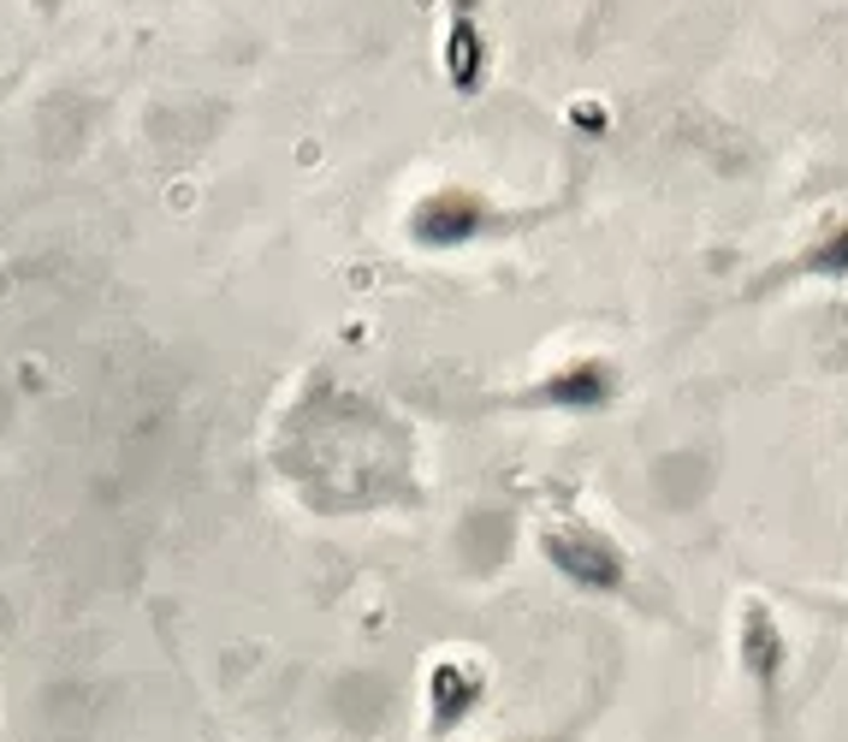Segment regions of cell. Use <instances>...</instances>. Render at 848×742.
Listing matches in <instances>:
<instances>
[{
	"label": "cell",
	"instance_id": "cell-1",
	"mask_svg": "<svg viewBox=\"0 0 848 742\" xmlns=\"http://www.w3.org/2000/svg\"><path fill=\"white\" fill-rule=\"evenodd\" d=\"M528 220H535L528 208H511L499 196L475 191V184H434V191H422L403 208V238L415 250H470V244H487V238L516 232Z\"/></svg>",
	"mask_w": 848,
	"mask_h": 742
},
{
	"label": "cell",
	"instance_id": "cell-2",
	"mask_svg": "<svg viewBox=\"0 0 848 742\" xmlns=\"http://www.w3.org/2000/svg\"><path fill=\"white\" fill-rule=\"evenodd\" d=\"M439 72L458 95H480L492 72V36H487V0H439Z\"/></svg>",
	"mask_w": 848,
	"mask_h": 742
},
{
	"label": "cell",
	"instance_id": "cell-3",
	"mask_svg": "<svg viewBox=\"0 0 848 742\" xmlns=\"http://www.w3.org/2000/svg\"><path fill=\"white\" fill-rule=\"evenodd\" d=\"M789 280H848V214L831 220L825 232H819L813 244H801L789 261H778L759 285H789Z\"/></svg>",
	"mask_w": 848,
	"mask_h": 742
}]
</instances>
